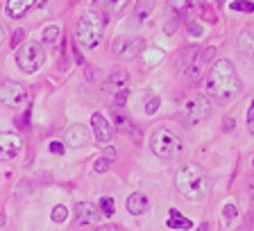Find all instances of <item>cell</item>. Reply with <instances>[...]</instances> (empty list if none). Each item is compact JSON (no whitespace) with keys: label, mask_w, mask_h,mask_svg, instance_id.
Masks as SVG:
<instances>
[{"label":"cell","mask_w":254,"mask_h":231,"mask_svg":"<svg viewBox=\"0 0 254 231\" xmlns=\"http://www.w3.org/2000/svg\"><path fill=\"white\" fill-rule=\"evenodd\" d=\"M189 34L190 37H202L204 34V27L200 23H189Z\"/></svg>","instance_id":"f1b7e54d"},{"label":"cell","mask_w":254,"mask_h":231,"mask_svg":"<svg viewBox=\"0 0 254 231\" xmlns=\"http://www.w3.org/2000/svg\"><path fill=\"white\" fill-rule=\"evenodd\" d=\"M75 213H77V225H95L100 220V209L93 202H77Z\"/></svg>","instance_id":"7c38bea8"},{"label":"cell","mask_w":254,"mask_h":231,"mask_svg":"<svg viewBox=\"0 0 254 231\" xmlns=\"http://www.w3.org/2000/svg\"><path fill=\"white\" fill-rule=\"evenodd\" d=\"M175 186L190 202H200L209 193V177L197 163H184L175 174Z\"/></svg>","instance_id":"6da1fadb"},{"label":"cell","mask_w":254,"mask_h":231,"mask_svg":"<svg viewBox=\"0 0 254 231\" xmlns=\"http://www.w3.org/2000/svg\"><path fill=\"white\" fill-rule=\"evenodd\" d=\"M5 41V25H0V43Z\"/></svg>","instance_id":"ab89813d"},{"label":"cell","mask_w":254,"mask_h":231,"mask_svg":"<svg viewBox=\"0 0 254 231\" xmlns=\"http://www.w3.org/2000/svg\"><path fill=\"white\" fill-rule=\"evenodd\" d=\"M0 225H5V218H2V216H0Z\"/></svg>","instance_id":"7bdbcfd3"},{"label":"cell","mask_w":254,"mask_h":231,"mask_svg":"<svg viewBox=\"0 0 254 231\" xmlns=\"http://www.w3.org/2000/svg\"><path fill=\"white\" fill-rule=\"evenodd\" d=\"M114 209H116V206H114V200H111V197H102L100 200V216L111 218L114 216Z\"/></svg>","instance_id":"603a6c76"},{"label":"cell","mask_w":254,"mask_h":231,"mask_svg":"<svg viewBox=\"0 0 254 231\" xmlns=\"http://www.w3.org/2000/svg\"><path fill=\"white\" fill-rule=\"evenodd\" d=\"M200 7H202V0H189V5H186L184 11H186L189 16H193V11H197Z\"/></svg>","instance_id":"f546056e"},{"label":"cell","mask_w":254,"mask_h":231,"mask_svg":"<svg viewBox=\"0 0 254 231\" xmlns=\"http://www.w3.org/2000/svg\"><path fill=\"white\" fill-rule=\"evenodd\" d=\"M238 55L245 61L254 63V32H250V30L241 32V37H238Z\"/></svg>","instance_id":"2e32d148"},{"label":"cell","mask_w":254,"mask_h":231,"mask_svg":"<svg viewBox=\"0 0 254 231\" xmlns=\"http://www.w3.org/2000/svg\"><path fill=\"white\" fill-rule=\"evenodd\" d=\"M116 157H118V154H116V150H114V147H107L105 154H102V159H105L107 163H114V161H116Z\"/></svg>","instance_id":"836d02e7"},{"label":"cell","mask_w":254,"mask_h":231,"mask_svg":"<svg viewBox=\"0 0 254 231\" xmlns=\"http://www.w3.org/2000/svg\"><path fill=\"white\" fill-rule=\"evenodd\" d=\"M114 125H116L121 131H125V134L134 136V143H141V131L136 129V125H134V122L129 120L121 109H114Z\"/></svg>","instance_id":"5bb4252c"},{"label":"cell","mask_w":254,"mask_h":231,"mask_svg":"<svg viewBox=\"0 0 254 231\" xmlns=\"http://www.w3.org/2000/svg\"><path fill=\"white\" fill-rule=\"evenodd\" d=\"M157 109H159V98H152V100L145 105V114L152 116V114H157Z\"/></svg>","instance_id":"d6a6232c"},{"label":"cell","mask_w":254,"mask_h":231,"mask_svg":"<svg viewBox=\"0 0 254 231\" xmlns=\"http://www.w3.org/2000/svg\"><path fill=\"white\" fill-rule=\"evenodd\" d=\"M222 213H225V220H227V222L236 220V216H238V211H236V206H234V204H227L225 209H222Z\"/></svg>","instance_id":"4316f807"},{"label":"cell","mask_w":254,"mask_h":231,"mask_svg":"<svg viewBox=\"0 0 254 231\" xmlns=\"http://www.w3.org/2000/svg\"><path fill=\"white\" fill-rule=\"evenodd\" d=\"M248 129H250V134L254 136V120H250V125H248Z\"/></svg>","instance_id":"b9f144b4"},{"label":"cell","mask_w":254,"mask_h":231,"mask_svg":"<svg viewBox=\"0 0 254 231\" xmlns=\"http://www.w3.org/2000/svg\"><path fill=\"white\" fill-rule=\"evenodd\" d=\"M127 93H129V91H121V93H116V95H114V100H116V109H123V107H125Z\"/></svg>","instance_id":"4dcf8cb0"},{"label":"cell","mask_w":254,"mask_h":231,"mask_svg":"<svg viewBox=\"0 0 254 231\" xmlns=\"http://www.w3.org/2000/svg\"><path fill=\"white\" fill-rule=\"evenodd\" d=\"M57 39H59V27L50 25V27L43 30V41L46 43H53V41H57Z\"/></svg>","instance_id":"d4e9b609"},{"label":"cell","mask_w":254,"mask_h":231,"mask_svg":"<svg viewBox=\"0 0 254 231\" xmlns=\"http://www.w3.org/2000/svg\"><path fill=\"white\" fill-rule=\"evenodd\" d=\"M154 5H157V0H136V5H134V18H136V21L148 18V16L152 14Z\"/></svg>","instance_id":"ffe728a7"},{"label":"cell","mask_w":254,"mask_h":231,"mask_svg":"<svg viewBox=\"0 0 254 231\" xmlns=\"http://www.w3.org/2000/svg\"><path fill=\"white\" fill-rule=\"evenodd\" d=\"M125 206L132 216H143V213H148V209H150V200L143 193H132L127 197Z\"/></svg>","instance_id":"e0dca14e"},{"label":"cell","mask_w":254,"mask_h":231,"mask_svg":"<svg viewBox=\"0 0 254 231\" xmlns=\"http://www.w3.org/2000/svg\"><path fill=\"white\" fill-rule=\"evenodd\" d=\"M66 145L68 147H82L89 143V129L84 125H73L66 129V136H64Z\"/></svg>","instance_id":"4fadbf2b"},{"label":"cell","mask_w":254,"mask_h":231,"mask_svg":"<svg viewBox=\"0 0 254 231\" xmlns=\"http://www.w3.org/2000/svg\"><path fill=\"white\" fill-rule=\"evenodd\" d=\"M225 129H234V120H232V118H229V120H227V125H225Z\"/></svg>","instance_id":"60d3db41"},{"label":"cell","mask_w":254,"mask_h":231,"mask_svg":"<svg viewBox=\"0 0 254 231\" xmlns=\"http://www.w3.org/2000/svg\"><path fill=\"white\" fill-rule=\"evenodd\" d=\"M200 48H195V46H190V48H184L182 50V55H180V59H177V75L180 77H189V79H200V75H202V57H200Z\"/></svg>","instance_id":"8992f818"},{"label":"cell","mask_w":254,"mask_h":231,"mask_svg":"<svg viewBox=\"0 0 254 231\" xmlns=\"http://www.w3.org/2000/svg\"><path fill=\"white\" fill-rule=\"evenodd\" d=\"M175 27H177V18H173V21H166V34H173L175 32Z\"/></svg>","instance_id":"8d00e7d4"},{"label":"cell","mask_w":254,"mask_h":231,"mask_svg":"<svg viewBox=\"0 0 254 231\" xmlns=\"http://www.w3.org/2000/svg\"><path fill=\"white\" fill-rule=\"evenodd\" d=\"M168 5H170V9L173 11H184L186 9V5H189V0H168Z\"/></svg>","instance_id":"83f0119b"},{"label":"cell","mask_w":254,"mask_h":231,"mask_svg":"<svg viewBox=\"0 0 254 231\" xmlns=\"http://www.w3.org/2000/svg\"><path fill=\"white\" fill-rule=\"evenodd\" d=\"M229 7H232L234 11H248V14L254 11V2H250V0H234Z\"/></svg>","instance_id":"7402d4cb"},{"label":"cell","mask_w":254,"mask_h":231,"mask_svg":"<svg viewBox=\"0 0 254 231\" xmlns=\"http://www.w3.org/2000/svg\"><path fill=\"white\" fill-rule=\"evenodd\" d=\"M91 129H93L95 141H98V143H109L111 141L114 127H111V122H107V118L102 114H93V116H91Z\"/></svg>","instance_id":"8fae6325"},{"label":"cell","mask_w":254,"mask_h":231,"mask_svg":"<svg viewBox=\"0 0 254 231\" xmlns=\"http://www.w3.org/2000/svg\"><path fill=\"white\" fill-rule=\"evenodd\" d=\"M127 86H129V75L125 73V70H116L114 75H109L105 82V91L107 93H121V91H127Z\"/></svg>","instance_id":"9a60e30c"},{"label":"cell","mask_w":254,"mask_h":231,"mask_svg":"<svg viewBox=\"0 0 254 231\" xmlns=\"http://www.w3.org/2000/svg\"><path fill=\"white\" fill-rule=\"evenodd\" d=\"M250 120H254V102H252V107L248 109V122Z\"/></svg>","instance_id":"74e56055"},{"label":"cell","mask_w":254,"mask_h":231,"mask_svg":"<svg viewBox=\"0 0 254 231\" xmlns=\"http://www.w3.org/2000/svg\"><path fill=\"white\" fill-rule=\"evenodd\" d=\"M143 50V39L138 37H118L111 43V53L121 61H129Z\"/></svg>","instance_id":"ba28073f"},{"label":"cell","mask_w":254,"mask_h":231,"mask_svg":"<svg viewBox=\"0 0 254 231\" xmlns=\"http://www.w3.org/2000/svg\"><path fill=\"white\" fill-rule=\"evenodd\" d=\"M166 225H168V229H173V231H189V229H193V222H190L189 218L182 216L177 209H170Z\"/></svg>","instance_id":"d6986e66"},{"label":"cell","mask_w":254,"mask_h":231,"mask_svg":"<svg viewBox=\"0 0 254 231\" xmlns=\"http://www.w3.org/2000/svg\"><path fill=\"white\" fill-rule=\"evenodd\" d=\"M46 61V50H43L41 43L37 41H30L27 46H23L18 53H16V63H18V68L23 73H37L39 68L43 66Z\"/></svg>","instance_id":"5b68a950"},{"label":"cell","mask_w":254,"mask_h":231,"mask_svg":"<svg viewBox=\"0 0 254 231\" xmlns=\"http://www.w3.org/2000/svg\"><path fill=\"white\" fill-rule=\"evenodd\" d=\"M93 170H95V173H107V170H109V163H107L105 159H98V161H95V166H93Z\"/></svg>","instance_id":"e575fe53"},{"label":"cell","mask_w":254,"mask_h":231,"mask_svg":"<svg viewBox=\"0 0 254 231\" xmlns=\"http://www.w3.org/2000/svg\"><path fill=\"white\" fill-rule=\"evenodd\" d=\"M150 147H152V152L157 154L159 159H173L180 154L182 141L175 136L170 129L159 127V129H154L152 136H150Z\"/></svg>","instance_id":"277c9868"},{"label":"cell","mask_w":254,"mask_h":231,"mask_svg":"<svg viewBox=\"0 0 254 231\" xmlns=\"http://www.w3.org/2000/svg\"><path fill=\"white\" fill-rule=\"evenodd\" d=\"M23 37H25V30H16L14 37H11V43H9V46H11V48H18V43L23 41Z\"/></svg>","instance_id":"1f68e13d"},{"label":"cell","mask_w":254,"mask_h":231,"mask_svg":"<svg viewBox=\"0 0 254 231\" xmlns=\"http://www.w3.org/2000/svg\"><path fill=\"white\" fill-rule=\"evenodd\" d=\"M98 231H118V229H116V227H109V225H107V227H98Z\"/></svg>","instance_id":"f35d334b"},{"label":"cell","mask_w":254,"mask_h":231,"mask_svg":"<svg viewBox=\"0 0 254 231\" xmlns=\"http://www.w3.org/2000/svg\"><path fill=\"white\" fill-rule=\"evenodd\" d=\"M206 89L211 95H216L218 100H229L238 93L241 79H238V73L232 66V61L220 59V61L213 63V68L209 70V79H206Z\"/></svg>","instance_id":"7a4b0ae2"},{"label":"cell","mask_w":254,"mask_h":231,"mask_svg":"<svg viewBox=\"0 0 254 231\" xmlns=\"http://www.w3.org/2000/svg\"><path fill=\"white\" fill-rule=\"evenodd\" d=\"M50 152H53V154H64V143L53 141V143H50Z\"/></svg>","instance_id":"d590c367"},{"label":"cell","mask_w":254,"mask_h":231,"mask_svg":"<svg viewBox=\"0 0 254 231\" xmlns=\"http://www.w3.org/2000/svg\"><path fill=\"white\" fill-rule=\"evenodd\" d=\"M34 5H41V0H7V14L11 18H21Z\"/></svg>","instance_id":"ac0fdd59"},{"label":"cell","mask_w":254,"mask_h":231,"mask_svg":"<svg viewBox=\"0 0 254 231\" xmlns=\"http://www.w3.org/2000/svg\"><path fill=\"white\" fill-rule=\"evenodd\" d=\"M53 222H66V218H68V209H66V206L64 204H57L53 209Z\"/></svg>","instance_id":"cb8c5ba5"},{"label":"cell","mask_w":254,"mask_h":231,"mask_svg":"<svg viewBox=\"0 0 254 231\" xmlns=\"http://www.w3.org/2000/svg\"><path fill=\"white\" fill-rule=\"evenodd\" d=\"M21 150H23V141L16 134L0 131V161H9V159L18 157Z\"/></svg>","instance_id":"30bf717a"},{"label":"cell","mask_w":254,"mask_h":231,"mask_svg":"<svg viewBox=\"0 0 254 231\" xmlns=\"http://www.w3.org/2000/svg\"><path fill=\"white\" fill-rule=\"evenodd\" d=\"M105 25H107L105 14H100L95 9H86L84 14L79 16L77 27H75V43H79L86 50H93L102 41Z\"/></svg>","instance_id":"3957f363"},{"label":"cell","mask_w":254,"mask_h":231,"mask_svg":"<svg viewBox=\"0 0 254 231\" xmlns=\"http://www.w3.org/2000/svg\"><path fill=\"white\" fill-rule=\"evenodd\" d=\"M98 2H100L102 11L111 16V14H121L123 7H125L129 0H98Z\"/></svg>","instance_id":"44dd1931"},{"label":"cell","mask_w":254,"mask_h":231,"mask_svg":"<svg viewBox=\"0 0 254 231\" xmlns=\"http://www.w3.org/2000/svg\"><path fill=\"white\" fill-rule=\"evenodd\" d=\"M220 2H225V0H220Z\"/></svg>","instance_id":"ee69618b"},{"label":"cell","mask_w":254,"mask_h":231,"mask_svg":"<svg viewBox=\"0 0 254 231\" xmlns=\"http://www.w3.org/2000/svg\"><path fill=\"white\" fill-rule=\"evenodd\" d=\"M211 116V102L209 98H204L202 93L193 95L189 102L182 109V118H184V125H197V122L206 120Z\"/></svg>","instance_id":"52a82bcc"},{"label":"cell","mask_w":254,"mask_h":231,"mask_svg":"<svg viewBox=\"0 0 254 231\" xmlns=\"http://www.w3.org/2000/svg\"><path fill=\"white\" fill-rule=\"evenodd\" d=\"M30 190H32L30 181H18V186H16V195H18V197H25V195H30Z\"/></svg>","instance_id":"484cf974"},{"label":"cell","mask_w":254,"mask_h":231,"mask_svg":"<svg viewBox=\"0 0 254 231\" xmlns=\"http://www.w3.org/2000/svg\"><path fill=\"white\" fill-rule=\"evenodd\" d=\"M0 102L11 109H18L27 102V91L23 84L18 82H5V84L0 86Z\"/></svg>","instance_id":"9c48e42d"}]
</instances>
